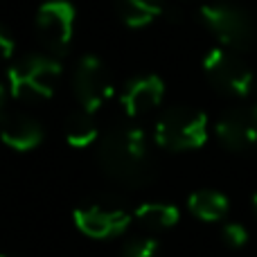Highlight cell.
<instances>
[{"label": "cell", "mask_w": 257, "mask_h": 257, "mask_svg": "<svg viewBox=\"0 0 257 257\" xmlns=\"http://www.w3.org/2000/svg\"><path fill=\"white\" fill-rule=\"evenodd\" d=\"M99 163L111 178L131 187L147 185L156 174L145 131L131 122H117L104 133Z\"/></svg>", "instance_id": "obj_1"}, {"label": "cell", "mask_w": 257, "mask_h": 257, "mask_svg": "<svg viewBox=\"0 0 257 257\" xmlns=\"http://www.w3.org/2000/svg\"><path fill=\"white\" fill-rule=\"evenodd\" d=\"M9 90L21 102H41L54 95L59 79H61V66L52 57L30 54L23 57L9 68L7 72Z\"/></svg>", "instance_id": "obj_2"}, {"label": "cell", "mask_w": 257, "mask_h": 257, "mask_svg": "<svg viewBox=\"0 0 257 257\" xmlns=\"http://www.w3.org/2000/svg\"><path fill=\"white\" fill-rule=\"evenodd\" d=\"M201 23L221 41L223 48L232 52H246L255 45V21L244 7L235 3L203 5L199 12Z\"/></svg>", "instance_id": "obj_3"}, {"label": "cell", "mask_w": 257, "mask_h": 257, "mask_svg": "<svg viewBox=\"0 0 257 257\" xmlns=\"http://www.w3.org/2000/svg\"><path fill=\"white\" fill-rule=\"evenodd\" d=\"M205 140H208V117L196 108H169L156 122V142L165 149H199Z\"/></svg>", "instance_id": "obj_4"}, {"label": "cell", "mask_w": 257, "mask_h": 257, "mask_svg": "<svg viewBox=\"0 0 257 257\" xmlns=\"http://www.w3.org/2000/svg\"><path fill=\"white\" fill-rule=\"evenodd\" d=\"M128 223L131 214L117 196H102L81 203L75 210V226L93 239H111L122 235Z\"/></svg>", "instance_id": "obj_5"}, {"label": "cell", "mask_w": 257, "mask_h": 257, "mask_svg": "<svg viewBox=\"0 0 257 257\" xmlns=\"http://www.w3.org/2000/svg\"><path fill=\"white\" fill-rule=\"evenodd\" d=\"M203 70L208 81L223 95L246 97L255 86L253 70L241 57L228 48H214L203 59Z\"/></svg>", "instance_id": "obj_6"}, {"label": "cell", "mask_w": 257, "mask_h": 257, "mask_svg": "<svg viewBox=\"0 0 257 257\" xmlns=\"http://www.w3.org/2000/svg\"><path fill=\"white\" fill-rule=\"evenodd\" d=\"M75 16L77 12L68 0H48L39 7L34 27L41 45L48 52L57 57L68 52L72 34H75Z\"/></svg>", "instance_id": "obj_7"}, {"label": "cell", "mask_w": 257, "mask_h": 257, "mask_svg": "<svg viewBox=\"0 0 257 257\" xmlns=\"http://www.w3.org/2000/svg\"><path fill=\"white\" fill-rule=\"evenodd\" d=\"M72 90L81 108L93 113L113 95V77L95 54H86L75 68Z\"/></svg>", "instance_id": "obj_8"}, {"label": "cell", "mask_w": 257, "mask_h": 257, "mask_svg": "<svg viewBox=\"0 0 257 257\" xmlns=\"http://www.w3.org/2000/svg\"><path fill=\"white\" fill-rule=\"evenodd\" d=\"M217 138L232 151L257 147V104L226 111L217 122Z\"/></svg>", "instance_id": "obj_9"}, {"label": "cell", "mask_w": 257, "mask_h": 257, "mask_svg": "<svg viewBox=\"0 0 257 257\" xmlns=\"http://www.w3.org/2000/svg\"><path fill=\"white\" fill-rule=\"evenodd\" d=\"M163 95H165L163 79L156 75H145V77H136L124 86L120 104L128 117H138L154 111L156 106H160Z\"/></svg>", "instance_id": "obj_10"}, {"label": "cell", "mask_w": 257, "mask_h": 257, "mask_svg": "<svg viewBox=\"0 0 257 257\" xmlns=\"http://www.w3.org/2000/svg\"><path fill=\"white\" fill-rule=\"evenodd\" d=\"M0 140L14 151H32L43 140V126L27 113H5L0 117Z\"/></svg>", "instance_id": "obj_11"}, {"label": "cell", "mask_w": 257, "mask_h": 257, "mask_svg": "<svg viewBox=\"0 0 257 257\" xmlns=\"http://www.w3.org/2000/svg\"><path fill=\"white\" fill-rule=\"evenodd\" d=\"M178 217H181L178 208L172 203H142L140 208H136V212H133L136 223L149 232L167 230V228L176 226Z\"/></svg>", "instance_id": "obj_12"}, {"label": "cell", "mask_w": 257, "mask_h": 257, "mask_svg": "<svg viewBox=\"0 0 257 257\" xmlns=\"http://www.w3.org/2000/svg\"><path fill=\"white\" fill-rule=\"evenodd\" d=\"M165 0H117V14L128 27H145L165 14Z\"/></svg>", "instance_id": "obj_13"}, {"label": "cell", "mask_w": 257, "mask_h": 257, "mask_svg": "<svg viewBox=\"0 0 257 257\" xmlns=\"http://www.w3.org/2000/svg\"><path fill=\"white\" fill-rule=\"evenodd\" d=\"M190 212L201 221H219L228 214V199L217 190H199L187 201Z\"/></svg>", "instance_id": "obj_14"}, {"label": "cell", "mask_w": 257, "mask_h": 257, "mask_svg": "<svg viewBox=\"0 0 257 257\" xmlns=\"http://www.w3.org/2000/svg\"><path fill=\"white\" fill-rule=\"evenodd\" d=\"M66 140L75 149L93 145L97 140V122H95L93 113L86 111V108L72 111L66 120Z\"/></svg>", "instance_id": "obj_15"}, {"label": "cell", "mask_w": 257, "mask_h": 257, "mask_svg": "<svg viewBox=\"0 0 257 257\" xmlns=\"http://www.w3.org/2000/svg\"><path fill=\"white\" fill-rule=\"evenodd\" d=\"M120 257H158V244L151 237H131L122 246Z\"/></svg>", "instance_id": "obj_16"}, {"label": "cell", "mask_w": 257, "mask_h": 257, "mask_svg": "<svg viewBox=\"0 0 257 257\" xmlns=\"http://www.w3.org/2000/svg\"><path fill=\"white\" fill-rule=\"evenodd\" d=\"M221 235H223V241H226L230 248H241V246H246V241H248V232H246V228L241 226V223H228Z\"/></svg>", "instance_id": "obj_17"}, {"label": "cell", "mask_w": 257, "mask_h": 257, "mask_svg": "<svg viewBox=\"0 0 257 257\" xmlns=\"http://www.w3.org/2000/svg\"><path fill=\"white\" fill-rule=\"evenodd\" d=\"M16 43H14V36L9 34V30L5 25H0V61H7L12 59Z\"/></svg>", "instance_id": "obj_18"}, {"label": "cell", "mask_w": 257, "mask_h": 257, "mask_svg": "<svg viewBox=\"0 0 257 257\" xmlns=\"http://www.w3.org/2000/svg\"><path fill=\"white\" fill-rule=\"evenodd\" d=\"M5 115V88L3 84H0V117Z\"/></svg>", "instance_id": "obj_19"}, {"label": "cell", "mask_w": 257, "mask_h": 257, "mask_svg": "<svg viewBox=\"0 0 257 257\" xmlns=\"http://www.w3.org/2000/svg\"><path fill=\"white\" fill-rule=\"evenodd\" d=\"M0 257H21V255H12V253H0Z\"/></svg>", "instance_id": "obj_20"}, {"label": "cell", "mask_w": 257, "mask_h": 257, "mask_svg": "<svg viewBox=\"0 0 257 257\" xmlns=\"http://www.w3.org/2000/svg\"><path fill=\"white\" fill-rule=\"evenodd\" d=\"M253 208H255V212H257V192H255V196H253Z\"/></svg>", "instance_id": "obj_21"}]
</instances>
